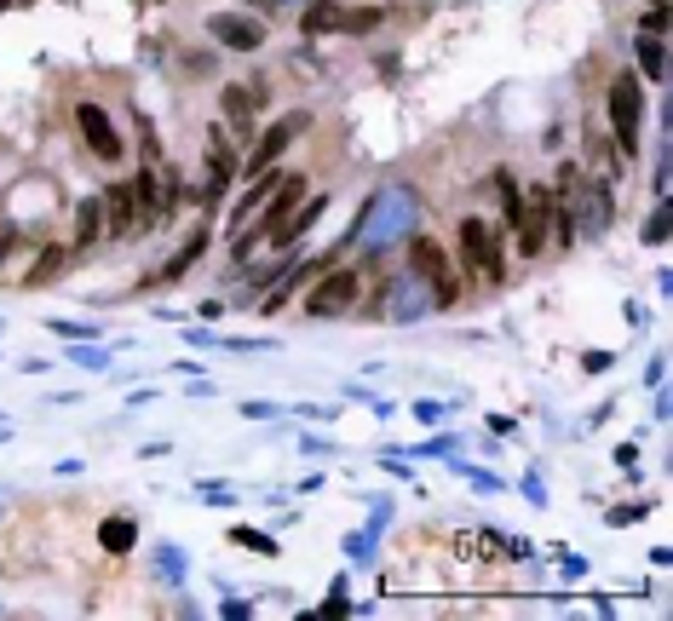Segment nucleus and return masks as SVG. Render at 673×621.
Masks as SVG:
<instances>
[{
	"mask_svg": "<svg viewBox=\"0 0 673 621\" xmlns=\"http://www.w3.org/2000/svg\"><path fill=\"white\" fill-rule=\"evenodd\" d=\"M604 115H610V138H616V156L633 161L639 156V127H645V87H639V75L622 69L610 92H604Z\"/></svg>",
	"mask_w": 673,
	"mask_h": 621,
	"instance_id": "1",
	"label": "nucleus"
},
{
	"mask_svg": "<svg viewBox=\"0 0 673 621\" xmlns=\"http://www.w3.org/2000/svg\"><path fill=\"white\" fill-rule=\"evenodd\" d=\"M455 248H461V265L478 288H501L507 282V259H501V236L484 225V219H461L455 230Z\"/></svg>",
	"mask_w": 673,
	"mask_h": 621,
	"instance_id": "2",
	"label": "nucleus"
},
{
	"mask_svg": "<svg viewBox=\"0 0 673 621\" xmlns=\"http://www.w3.org/2000/svg\"><path fill=\"white\" fill-rule=\"evenodd\" d=\"M409 271L432 282V305H455L461 299V276H455L438 236H409Z\"/></svg>",
	"mask_w": 673,
	"mask_h": 621,
	"instance_id": "3",
	"label": "nucleus"
},
{
	"mask_svg": "<svg viewBox=\"0 0 673 621\" xmlns=\"http://www.w3.org/2000/svg\"><path fill=\"white\" fill-rule=\"evenodd\" d=\"M305 127H311V110H288V115H277V121H271V127H265V133L254 138V150L242 156V167H236V173L259 179L265 167H277V161L288 156V144H294V138H300Z\"/></svg>",
	"mask_w": 673,
	"mask_h": 621,
	"instance_id": "4",
	"label": "nucleus"
},
{
	"mask_svg": "<svg viewBox=\"0 0 673 621\" xmlns=\"http://www.w3.org/2000/svg\"><path fill=\"white\" fill-rule=\"evenodd\" d=\"M553 213H558L553 184H530V190H524V213H518V225H512L524 259H535V253L547 248V236H553Z\"/></svg>",
	"mask_w": 673,
	"mask_h": 621,
	"instance_id": "5",
	"label": "nucleus"
},
{
	"mask_svg": "<svg viewBox=\"0 0 673 621\" xmlns=\"http://www.w3.org/2000/svg\"><path fill=\"white\" fill-rule=\"evenodd\" d=\"M357 299H363V271H357V265L323 271L317 288L305 294V317H346V311H357Z\"/></svg>",
	"mask_w": 673,
	"mask_h": 621,
	"instance_id": "6",
	"label": "nucleus"
},
{
	"mask_svg": "<svg viewBox=\"0 0 673 621\" xmlns=\"http://www.w3.org/2000/svg\"><path fill=\"white\" fill-rule=\"evenodd\" d=\"M236 167H242V156L231 150V138H225V127L213 121V127H208V184H202V213H219V202L231 196Z\"/></svg>",
	"mask_w": 673,
	"mask_h": 621,
	"instance_id": "7",
	"label": "nucleus"
},
{
	"mask_svg": "<svg viewBox=\"0 0 673 621\" xmlns=\"http://www.w3.org/2000/svg\"><path fill=\"white\" fill-rule=\"evenodd\" d=\"M75 127H81V138H87V150H93L98 161H121L127 150H121V133L110 127V115L98 110V104H75Z\"/></svg>",
	"mask_w": 673,
	"mask_h": 621,
	"instance_id": "8",
	"label": "nucleus"
},
{
	"mask_svg": "<svg viewBox=\"0 0 673 621\" xmlns=\"http://www.w3.org/2000/svg\"><path fill=\"white\" fill-rule=\"evenodd\" d=\"M98 207H104V236L110 242H121L127 230L139 225V202H133V184L116 179L110 190H98Z\"/></svg>",
	"mask_w": 673,
	"mask_h": 621,
	"instance_id": "9",
	"label": "nucleus"
},
{
	"mask_svg": "<svg viewBox=\"0 0 673 621\" xmlns=\"http://www.w3.org/2000/svg\"><path fill=\"white\" fill-rule=\"evenodd\" d=\"M305 202V173H282L277 184H271V196H265V213H259V225H265V236H277V225L282 219H288V213H294V207ZM265 248H271V242H265Z\"/></svg>",
	"mask_w": 673,
	"mask_h": 621,
	"instance_id": "10",
	"label": "nucleus"
},
{
	"mask_svg": "<svg viewBox=\"0 0 673 621\" xmlns=\"http://www.w3.org/2000/svg\"><path fill=\"white\" fill-rule=\"evenodd\" d=\"M208 242H213V225H196V230L185 236V248H179V253H173V259L162 265V271L144 282V294H150V288H173V282H179V276H185L196 259H202V253H208Z\"/></svg>",
	"mask_w": 673,
	"mask_h": 621,
	"instance_id": "11",
	"label": "nucleus"
},
{
	"mask_svg": "<svg viewBox=\"0 0 673 621\" xmlns=\"http://www.w3.org/2000/svg\"><path fill=\"white\" fill-rule=\"evenodd\" d=\"M259 98H271V87H265V81H248V87H242V81H231V87H219V110H225V121H231V127H242V133H248V127H254Z\"/></svg>",
	"mask_w": 673,
	"mask_h": 621,
	"instance_id": "12",
	"label": "nucleus"
},
{
	"mask_svg": "<svg viewBox=\"0 0 673 621\" xmlns=\"http://www.w3.org/2000/svg\"><path fill=\"white\" fill-rule=\"evenodd\" d=\"M323 213H328V196H311V202H300V207H294V213H288V219L277 225V236H271V248H282V253H288V248H294V242L305 236V230H311L317 219H323Z\"/></svg>",
	"mask_w": 673,
	"mask_h": 621,
	"instance_id": "13",
	"label": "nucleus"
},
{
	"mask_svg": "<svg viewBox=\"0 0 673 621\" xmlns=\"http://www.w3.org/2000/svg\"><path fill=\"white\" fill-rule=\"evenodd\" d=\"M213 35L231 46V52H259V46H265V29H259L254 18H236V12H219V18H213Z\"/></svg>",
	"mask_w": 673,
	"mask_h": 621,
	"instance_id": "14",
	"label": "nucleus"
},
{
	"mask_svg": "<svg viewBox=\"0 0 673 621\" xmlns=\"http://www.w3.org/2000/svg\"><path fill=\"white\" fill-rule=\"evenodd\" d=\"M70 259H75V248H64V242H47V248H41V259H35V265L24 271V282H18V288H29V294H35V288H47L52 276L70 271Z\"/></svg>",
	"mask_w": 673,
	"mask_h": 621,
	"instance_id": "15",
	"label": "nucleus"
},
{
	"mask_svg": "<svg viewBox=\"0 0 673 621\" xmlns=\"http://www.w3.org/2000/svg\"><path fill=\"white\" fill-rule=\"evenodd\" d=\"M98 236H104V207H98V196H87V202L75 207V259H81V253H93L98 248Z\"/></svg>",
	"mask_w": 673,
	"mask_h": 621,
	"instance_id": "16",
	"label": "nucleus"
},
{
	"mask_svg": "<svg viewBox=\"0 0 673 621\" xmlns=\"http://www.w3.org/2000/svg\"><path fill=\"white\" fill-rule=\"evenodd\" d=\"M133 541H139V524H133L127 512H116V518H104V524H98V547L110 552V558L133 552Z\"/></svg>",
	"mask_w": 673,
	"mask_h": 621,
	"instance_id": "17",
	"label": "nucleus"
},
{
	"mask_svg": "<svg viewBox=\"0 0 673 621\" xmlns=\"http://www.w3.org/2000/svg\"><path fill=\"white\" fill-rule=\"evenodd\" d=\"M495 202H501V225H518V213H524V184L512 179L507 167H501V173H495Z\"/></svg>",
	"mask_w": 673,
	"mask_h": 621,
	"instance_id": "18",
	"label": "nucleus"
},
{
	"mask_svg": "<svg viewBox=\"0 0 673 621\" xmlns=\"http://www.w3.org/2000/svg\"><path fill=\"white\" fill-rule=\"evenodd\" d=\"M340 18H346V6H334V0H311V6H305V18H300V29H305V35H328V29H340Z\"/></svg>",
	"mask_w": 673,
	"mask_h": 621,
	"instance_id": "19",
	"label": "nucleus"
},
{
	"mask_svg": "<svg viewBox=\"0 0 673 621\" xmlns=\"http://www.w3.org/2000/svg\"><path fill=\"white\" fill-rule=\"evenodd\" d=\"M639 69L650 81H668V41L662 35H639Z\"/></svg>",
	"mask_w": 673,
	"mask_h": 621,
	"instance_id": "20",
	"label": "nucleus"
},
{
	"mask_svg": "<svg viewBox=\"0 0 673 621\" xmlns=\"http://www.w3.org/2000/svg\"><path fill=\"white\" fill-rule=\"evenodd\" d=\"M380 18H386L380 6H357V12H346V18H340V29H346V35H363V29H374Z\"/></svg>",
	"mask_w": 673,
	"mask_h": 621,
	"instance_id": "21",
	"label": "nucleus"
},
{
	"mask_svg": "<svg viewBox=\"0 0 673 621\" xmlns=\"http://www.w3.org/2000/svg\"><path fill=\"white\" fill-rule=\"evenodd\" d=\"M668 12H673L668 0H656L645 18H639V35H668Z\"/></svg>",
	"mask_w": 673,
	"mask_h": 621,
	"instance_id": "22",
	"label": "nucleus"
},
{
	"mask_svg": "<svg viewBox=\"0 0 673 621\" xmlns=\"http://www.w3.org/2000/svg\"><path fill=\"white\" fill-rule=\"evenodd\" d=\"M139 144H144V167H162V144H156V127L139 115Z\"/></svg>",
	"mask_w": 673,
	"mask_h": 621,
	"instance_id": "23",
	"label": "nucleus"
},
{
	"mask_svg": "<svg viewBox=\"0 0 673 621\" xmlns=\"http://www.w3.org/2000/svg\"><path fill=\"white\" fill-rule=\"evenodd\" d=\"M231 541H236V547H248V552H277V541H271V535H259V529H231Z\"/></svg>",
	"mask_w": 673,
	"mask_h": 621,
	"instance_id": "24",
	"label": "nucleus"
},
{
	"mask_svg": "<svg viewBox=\"0 0 673 621\" xmlns=\"http://www.w3.org/2000/svg\"><path fill=\"white\" fill-rule=\"evenodd\" d=\"M18 248H24V236H18V225H6V219H0V265H6V259H12Z\"/></svg>",
	"mask_w": 673,
	"mask_h": 621,
	"instance_id": "25",
	"label": "nucleus"
},
{
	"mask_svg": "<svg viewBox=\"0 0 673 621\" xmlns=\"http://www.w3.org/2000/svg\"><path fill=\"white\" fill-rule=\"evenodd\" d=\"M52 334H64V340H93L98 328L93 322H52Z\"/></svg>",
	"mask_w": 673,
	"mask_h": 621,
	"instance_id": "26",
	"label": "nucleus"
},
{
	"mask_svg": "<svg viewBox=\"0 0 673 621\" xmlns=\"http://www.w3.org/2000/svg\"><path fill=\"white\" fill-rule=\"evenodd\" d=\"M639 518H645V506H616V512H610V524H616V529L639 524Z\"/></svg>",
	"mask_w": 673,
	"mask_h": 621,
	"instance_id": "27",
	"label": "nucleus"
},
{
	"mask_svg": "<svg viewBox=\"0 0 673 621\" xmlns=\"http://www.w3.org/2000/svg\"><path fill=\"white\" fill-rule=\"evenodd\" d=\"M650 242H656V248H662V236H668V213H656V219H650V230H645Z\"/></svg>",
	"mask_w": 673,
	"mask_h": 621,
	"instance_id": "28",
	"label": "nucleus"
},
{
	"mask_svg": "<svg viewBox=\"0 0 673 621\" xmlns=\"http://www.w3.org/2000/svg\"><path fill=\"white\" fill-rule=\"evenodd\" d=\"M254 6H277V0H254Z\"/></svg>",
	"mask_w": 673,
	"mask_h": 621,
	"instance_id": "29",
	"label": "nucleus"
},
{
	"mask_svg": "<svg viewBox=\"0 0 673 621\" xmlns=\"http://www.w3.org/2000/svg\"><path fill=\"white\" fill-rule=\"evenodd\" d=\"M0 12H6V0H0Z\"/></svg>",
	"mask_w": 673,
	"mask_h": 621,
	"instance_id": "30",
	"label": "nucleus"
}]
</instances>
